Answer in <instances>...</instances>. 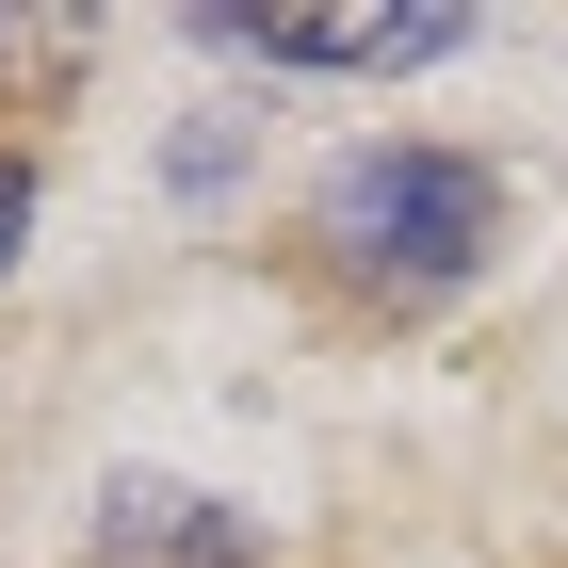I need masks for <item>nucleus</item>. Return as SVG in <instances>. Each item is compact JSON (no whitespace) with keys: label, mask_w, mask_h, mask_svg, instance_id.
Here are the masks:
<instances>
[{"label":"nucleus","mask_w":568,"mask_h":568,"mask_svg":"<svg viewBox=\"0 0 568 568\" xmlns=\"http://www.w3.org/2000/svg\"><path fill=\"white\" fill-rule=\"evenodd\" d=\"M17 227H33V163L0 146V261H17Z\"/></svg>","instance_id":"4"},{"label":"nucleus","mask_w":568,"mask_h":568,"mask_svg":"<svg viewBox=\"0 0 568 568\" xmlns=\"http://www.w3.org/2000/svg\"><path fill=\"white\" fill-rule=\"evenodd\" d=\"M98 568H261V536L227 520L212 487H163V471H114V487H98Z\"/></svg>","instance_id":"3"},{"label":"nucleus","mask_w":568,"mask_h":568,"mask_svg":"<svg viewBox=\"0 0 568 568\" xmlns=\"http://www.w3.org/2000/svg\"><path fill=\"white\" fill-rule=\"evenodd\" d=\"M325 261L357 276V293H390V308H423V293H455V276L504 244V179L487 163H455V146H357L342 179H325Z\"/></svg>","instance_id":"1"},{"label":"nucleus","mask_w":568,"mask_h":568,"mask_svg":"<svg viewBox=\"0 0 568 568\" xmlns=\"http://www.w3.org/2000/svg\"><path fill=\"white\" fill-rule=\"evenodd\" d=\"M212 49H261V65H342V82H406V65H438V49H471V17H438V0H406V17H195Z\"/></svg>","instance_id":"2"}]
</instances>
